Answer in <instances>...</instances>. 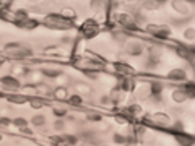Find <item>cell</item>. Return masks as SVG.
<instances>
[{"mask_svg": "<svg viewBox=\"0 0 195 146\" xmlns=\"http://www.w3.org/2000/svg\"><path fill=\"white\" fill-rule=\"evenodd\" d=\"M12 101H15V102H23L24 97H12Z\"/></svg>", "mask_w": 195, "mask_h": 146, "instance_id": "d6986e66", "label": "cell"}, {"mask_svg": "<svg viewBox=\"0 0 195 146\" xmlns=\"http://www.w3.org/2000/svg\"><path fill=\"white\" fill-rule=\"evenodd\" d=\"M116 68L119 70V71H124V73H130V71H132V68H129V67L124 65V63H117V65H116Z\"/></svg>", "mask_w": 195, "mask_h": 146, "instance_id": "52a82bcc", "label": "cell"}, {"mask_svg": "<svg viewBox=\"0 0 195 146\" xmlns=\"http://www.w3.org/2000/svg\"><path fill=\"white\" fill-rule=\"evenodd\" d=\"M24 123H26V120H24V118H16V120H15V125H18V127H23Z\"/></svg>", "mask_w": 195, "mask_h": 146, "instance_id": "7c38bea8", "label": "cell"}, {"mask_svg": "<svg viewBox=\"0 0 195 146\" xmlns=\"http://www.w3.org/2000/svg\"><path fill=\"white\" fill-rule=\"evenodd\" d=\"M23 133H26V135H31V130H28V128H24V130H23Z\"/></svg>", "mask_w": 195, "mask_h": 146, "instance_id": "44dd1931", "label": "cell"}, {"mask_svg": "<svg viewBox=\"0 0 195 146\" xmlns=\"http://www.w3.org/2000/svg\"><path fill=\"white\" fill-rule=\"evenodd\" d=\"M124 89H132V81L125 80V83H124Z\"/></svg>", "mask_w": 195, "mask_h": 146, "instance_id": "5bb4252c", "label": "cell"}, {"mask_svg": "<svg viewBox=\"0 0 195 146\" xmlns=\"http://www.w3.org/2000/svg\"><path fill=\"white\" fill-rule=\"evenodd\" d=\"M184 76H185V75H184L182 70H176V71H171V73H169V78H179V80H182Z\"/></svg>", "mask_w": 195, "mask_h": 146, "instance_id": "8992f818", "label": "cell"}, {"mask_svg": "<svg viewBox=\"0 0 195 146\" xmlns=\"http://www.w3.org/2000/svg\"><path fill=\"white\" fill-rule=\"evenodd\" d=\"M31 106L36 107V109H39V107H42V102H39V101H31Z\"/></svg>", "mask_w": 195, "mask_h": 146, "instance_id": "4fadbf2b", "label": "cell"}, {"mask_svg": "<svg viewBox=\"0 0 195 146\" xmlns=\"http://www.w3.org/2000/svg\"><path fill=\"white\" fill-rule=\"evenodd\" d=\"M72 102H73V104H80V97H78V96L72 97Z\"/></svg>", "mask_w": 195, "mask_h": 146, "instance_id": "ffe728a7", "label": "cell"}, {"mask_svg": "<svg viewBox=\"0 0 195 146\" xmlns=\"http://www.w3.org/2000/svg\"><path fill=\"white\" fill-rule=\"evenodd\" d=\"M177 52H179V54H181L182 57H185V59L190 60V55H192V54H189V52H187L185 49H184V47H179V49H177ZM190 62H192V60H190Z\"/></svg>", "mask_w": 195, "mask_h": 146, "instance_id": "9c48e42d", "label": "cell"}, {"mask_svg": "<svg viewBox=\"0 0 195 146\" xmlns=\"http://www.w3.org/2000/svg\"><path fill=\"white\" fill-rule=\"evenodd\" d=\"M155 122L156 123H161V125H167L169 123V117L167 115H163V114H156V115H155Z\"/></svg>", "mask_w": 195, "mask_h": 146, "instance_id": "5b68a950", "label": "cell"}, {"mask_svg": "<svg viewBox=\"0 0 195 146\" xmlns=\"http://www.w3.org/2000/svg\"><path fill=\"white\" fill-rule=\"evenodd\" d=\"M2 85L5 88H18L20 83L15 80V78H12V76H5V78H2Z\"/></svg>", "mask_w": 195, "mask_h": 146, "instance_id": "3957f363", "label": "cell"}, {"mask_svg": "<svg viewBox=\"0 0 195 146\" xmlns=\"http://www.w3.org/2000/svg\"><path fill=\"white\" fill-rule=\"evenodd\" d=\"M55 96H57L59 99H64V97H67V89H64V88H59V89L55 91Z\"/></svg>", "mask_w": 195, "mask_h": 146, "instance_id": "ba28073f", "label": "cell"}, {"mask_svg": "<svg viewBox=\"0 0 195 146\" xmlns=\"http://www.w3.org/2000/svg\"><path fill=\"white\" fill-rule=\"evenodd\" d=\"M65 141H68V143H75V138L73 136H64Z\"/></svg>", "mask_w": 195, "mask_h": 146, "instance_id": "2e32d148", "label": "cell"}, {"mask_svg": "<svg viewBox=\"0 0 195 146\" xmlns=\"http://www.w3.org/2000/svg\"><path fill=\"white\" fill-rule=\"evenodd\" d=\"M33 123H34V125H42V123H44V117H42V115L34 117V118H33Z\"/></svg>", "mask_w": 195, "mask_h": 146, "instance_id": "8fae6325", "label": "cell"}, {"mask_svg": "<svg viewBox=\"0 0 195 146\" xmlns=\"http://www.w3.org/2000/svg\"><path fill=\"white\" fill-rule=\"evenodd\" d=\"M93 118V120H99L101 118V115H98V114H93V115H90V120Z\"/></svg>", "mask_w": 195, "mask_h": 146, "instance_id": "ac0fdd59", "label": "cell"}, {"mask_svg": "<svg viewBox=\"0 0 195 146\" xmlns=\"http://www.w3.org/2000/svg\"><path fill=\"white\" fill-rule=\"evenodd\" d=\"M0 125H2V127L8 125V118H0Z\"/></svg>", "mask_w": 195, "mask_h": 146, "instance_id": "e0dca14e", "label": "cell"}, {"mask_svg": "<svg viewBox=\"0 0 195 146\" xmlns=\"http://www.w3.org/2000/svg\"><path fill=\"white\" fill-rule=\"evenodd\" d=\"M114 140H116L117 143H124V136H120V135H116V136H114Z\"/></svg>", "mask_w": 195, "mask_h": 146, "instance_id": "9a60e30c", "label": "cell"}, {"mask_svg": "<svg viewBox=\"0 0 195 146\" xmlns=\"http://www.w3.org/2000/svg\"><path fill=\"white\" fill-rule=\"evenodd\" d=\"M151 89H153V94H159V91H161V85H159V83H153Z\"/></svg>", "mask_w": 195, "mask_h": 146, "instance_id": "30bf717a", "label": "cell"}, {"mask_svg": "<svg viewBox=\"0 0 195 146\" xmlns=\"http://www.w3.org/2000/svg\"><path fill=\"white\" fill-rule=\"evenodd\" d=\"M177 141L181 143L182 146H192L193 140H192V136H185V135H177Z\"/></svg>", "mask_w": 195, "mask_h": 146, "instance_id": "277c9868", "label": "cell"}, {"mask_svg": "<svg viewBox=\"0 0 195 146\" xmlns=\"http://www.w3.org/2000/svg\"><path fill=\"white\" fill-rule=\"evenodd\" d=\"M5 52L12 54V57H28V55H31V50L21 49L18 44H8L7 47H5Z\"/></svg>", "mask_w": 195, "mask_h": 146, "instance_id": "6da1fadb", "label": "cell"}, {"mask_svg": "<svg viewBox=\"0 0 195 146\" xmlns=\"http://www.w3.org/2000/svg\"><path fill=\"white\" fill-rule=\"evenodd\" d=\"M148 29H150L153 34L159 36V38H166V36H169V29L167 28H161V26H148Z\"/></svg>", "mask_w": 195, "mask_h": 146, "instance_id": "7a4b0ae2", "label": "cell"}]
</instances>
